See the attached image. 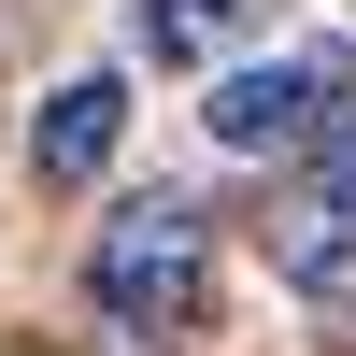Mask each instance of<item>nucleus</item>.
<instances>
[{"mask_svg": "<svg viewBox=\"0 0 356 356\" xmlns=\"http://www.w3.org/2000/svg\"><path fill=\"white\" fill-rule=\"evenodd\" d=\"M86 285H100V314H114L129 342H186L200 314H214V228H200V200H171V186L114 200Z\"/></svg>", "mask_w": 356, "mask_h": 356, "instance_id": "obj_1", "label": "nucleus"}, {"mask_svg": "<svg viewBox=\"0 0 356 356\" xmlns=\"http://www.w3.org/2000/svg\"><path fill=\"white\" fill-rule=\"evenodd\" d=\"M342 114H356V43H285V57L214 72L200 129H214V157H314Z\"/></svg>", "mask_w": 356, "mask_h": 356, "instance_id": "obj_2", "label": "nucleus"}, {"mask_svg": "<svg viewBox=\"0 0 356 356\" xmlns=\"http://www.w3.org/2000/svg\"><path fill=\"white\" fill-rule=\"evenodd\" d=\"M271 271L300 285L314 314H356V114L314 143L300 186H285V214H271Z\"/></svg>", "mask_w": 356, "mask_h": 356, "instance_id": "obj_3", "label": "nucleus"}, {"mask_svg": "<svg viewBox=\"0 0 356 356\" xmlns=\"http://www.w3.org/2000/svg\"><path fill=\"white\" fill-rule=\"evenodd\" d=\"M114 143H129V72H72L29 114V171H43V186H100Z\"/></svg>", "mask_w": 356, "mask_h": 356, "instance_id": "obj_4", "label": "nucleus"}, {"mask_svg": "<svg viewBox=\"0 0 356 356\" xmlns=\"http://www.w3.org/2000/svg\"><path fill=\"white\" fill-rule=\"evenodd\" d=\"M228 43H243V0H143V57L171 72H214Z\"/></svg>", "mask_w": 356, "mask_h": 356, "instance_id": "obj_5", "label": "nucleus"}]
</instances>
